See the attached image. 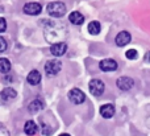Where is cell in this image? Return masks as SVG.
I'll list each match as a JSON object with an SVG mask.
<instances>
[{
  "label": "cell",
  "instance_id": "1",
  "mask_svg": "<svg viewBox=\"0 0 150 136\" xmlns=\"http://www.w3.org/2000/svg\"><path fill=\"white\" fill-rule=\"evenodd\" d=\"M47 12L53 17H62L66 13V5L61 1H53L50 4H47Z\"/></svg>",
  "mask_w": 150,
  "mask_h": 136
},
{
  "label": "cell",
  "instance_id": "2",
  "mask_svg": "<svg viewBox=\"0 0 150 136\" xmlns=\"http://www.w3.org/2000/svg\"><path fill=\"white\" fill-rule=\"evenodd\" d=\"M61 68H62V63L58 60H53V61H47L46 65H45V73L49 77L57 75L61 71Z\"/></svg>",
  "mask_w": 150,
  "mask_h": 136
},
{
  "label": "cell",
  "instance_id": "3",
  "mask_svg": "<svg viewBox=\"0 0 150 136\" xmlns=\"http://www.w3.org/2000/svg\"><path fill=\"white\" fill-rule=\"evenodd\" d=\"M88 87H90L91 94L95 95V97H100L104 93V83L100 79H92L90 82V85H88Z\"/></svg>",
  "mask_w": 150,
  "mask_h": 136
},
{
  "label": "cell",
  "instance_id": "4",
  "mask_svg": "<svg viewBox=\"0 0 150 136\" xmlns=\"http://www.w3.org/2000/svg\"><path fill=\"white\" fill-rule=\"evenodd\" d=\"M69 99H70L73 103H75V105H80V103H83L86 100V95L82 90L73 89V90H70V93H69Z\"/></svg>",
  "mask_w": 150,
  "mask_h": 136
},
{
  "label": "cell",
  "instance_id": "5",
  "mask_svg": "<svg viewBox=\"0 0 150 136\" xmlns=\"http://www.w3.org/2000/svg\"><path fill=\"white\" fill-rule=\"evenodd\" d=\"M116 85L120 90H122V91H128V90H130L133 87L134 81H133L132 78H129V77H120V78L117 79Z\"/></svg>",
  "mask_w": 150,
  "mask_h": 136
},
{
  "label": "cell",
  "instance_id": "6",
  "mask_svg": "<svg viewBox=\"0 0 150 136\" xmlns=\"http://www.w3.org/2000/svg\"><path fill=\"white\" fill-rule=\"evenodd\" d=\"M41 11H42V7L38 3H28V4L24 5V12H25L26 15L37 16L41 13Z\"/></svg>",
  "mask_w": 150,
  "mask_h": 136
},
{
  "label": "cell",
  "instance_id": "7",
  "mask_svg": "<svg viewBox=\"0 0 150 136\" xmlns=\"http://www.w3.org/2000/svg\"><path fill=\"white\" fill-rule=\"evenodd\" d=\"M66 50H67V45H66L65 42H55V44H53L52 48H50L52 54L55 56V57H61V56H63L66 53Z\"/></svg>",
  "mask_w": 150,
  "mask_h": 136
},
{
  "label": "cell",
  "instance_id": "8",
  "mask_svg": "<svg viewBox=\"0 0 150 136\" xmlns=\"http://www.w3.org/2000/svg\"><path fill=\"white\" fill-rule=\"evenodd\" d=\"M99 68L103 71H113L117 69V62L115 60H112V58H107V60L100 61Z\"/></svg>",
  "mask_w": 150,
  "mask_h": 136
},
{
  "label": "cell",
  "instance_id": "9",
  "mask_svg": "<svg viewBox=\"0 0 150 136\" xmlns=\"http://www.w3.org/2000/svg\"><path fill=\"white\" fill-rule=\"evenodd\" d=\"M130 40H132L130 33L122 31V32H120V33L116 36V40H115V41H116L117 46H125L127 44H129V42H130Z\"/></svg>",
  "mask_w": 150,
  "mask_h": 136
},
{
  "label": "cell",
  "instance_id": "10",
  "mask_svg": "<svg viewBox=\"0 0 150 136\" xmlns=\"http://www.w3.org/2000/svg\"><path fill=\"white\" fill-rule=\"evenodd\" d=\"M100 114L103 118L109 119L115 115V107L112 105H104L100 107Z\"/></svg>",
  "mask_w": 150,
  "mask_h": 136
},
{
  "label": "cell",
  "instance_id": "11",
  "mask_svg": "<svg viewBox=\"0 0 150 136\" xmlns=\"http://www.w3.org/2000/svg\"><path fill=\"white\" fill-rule=\"evenodd\" d=\"M28 83L29 85H33V86H36V85H38L40 82H41V74H40V71L37 70H33L30 71V73L28 74Z\"/></svg>",
  "mask_w": 150,
  "mask_h": 136
},
{
  "label": "cell",
  "instance_id": "12",
  "mask_svg": "<svg viewBox=\"0 0 150 136\" xmlns=\"http://www.w3.org/2000/svg\"><path fill=\"white\" fill-rule=\"evenodd\" d=\"M37 124L34 123L33 120H28L25 123V126H24V131H25V134L26 135H29V136H33V135H36L37 134Z\"/></svg>",
  "mask_w": 150,
  "mask_h": 136
},
{
  "label": "cell",
  "instance_id": "13",
  "mask_svg": "<svg viewBox=\"0 0 150 136\" xmlns=\"http://www.w3.org/2000/svg\"><path fill=\"white\" fill-rule=\"evenodd\" d=\"M69 20H70V23L75 24V25H80V24L84 23V16L79 12H71L70 16H69Z\"/></svg>",
  "mask_w": 150,
  "mask_h": 136
},
{
  "label": "cell",
  "instance_id": "14",
  "mask_svg": "<svg viewBox=\"0 0 150 136\" xmlns=\"http://www.w3.org/2000/svg\"><path fill=\"white\" fill-rule=\"evenodd\" d=\"M0 95H1L3 100H12V99H15L17 94H16V91L13 89H11V87H5Z\"/></svg>",
  "mask_w": 150,
  "mask_h": 136
},
{
  "label": "cell",
  "instance_id": "15",
  "mask_svg": "<svg viewBox=\"0 0 150 136\" xmlns=\"http://www.w3.org/2000/svg\"><path fill=\"white\" fill-rule=\"evenodd\" d=\"M42 108H44V102H42L41 99L32 100V102L29 103V106H28V110L30 111V113H37V111L42 110Z\"/></svg>",
  "mask_w": 150,
  "mask_h": 136
},
{
  "label": "cell",
  "instance_id": "16",
  "mask_svg": "<svg viewBox=\"0 0 150 136\" xmlns=\"http://www.w3.org/2000/svg\"><path fill=\"white\" fill-rule=\"evenodd\" d=\"M88 32H90L91 34H99L101 31V26H100V23L99 21H91L90 24H88L87 26Z\"/></svg>",
  "mask_w": 150,
  "mask_h": 136
},
{
  "label": "cell",
  "instance_id": "17",
  "mask_svg": "<svg viewBox=\"0 0 150 136\" xmlns=\"http://www.w3.org/2000/svg\"><path fill=\"white\" fill-rule=\"evenodd\" d=\"M11 70V62L7 58H0V73H8Z\"/></svg>",
  "mask_w": 150,
  "mask_h": 136
},
{
  "label": "cell",
  "instance_id": "18",
  "mask_svg": "<svg viewBox=\"0 0 150 136\" xmlns=\"http://www.w3.org/2000/svg\"><path fill=\"white\" fill-rule=\"evenodd\" d=\"M125 56H127L128 60H136V58L138 57V53L136 49H129L127 53H125Z\"/></svg>",
  "mask_w": 150,
  "mask_h": 136
},
{
  "label": "cell",
  "instance_id": "19",
  "mask_svg": "<svg viewBox=\"0 0 150 136\" xmlns=\"http://www.w3.org/2000/svg\"><path fill=\"white\" fill-rule=\"evenodd\" d=\"M5 29H7V21H5V19L0 17V33L5 32Z\"/></svg>",
  "mask_w": 150,
  "mask_h": 136
},
{
  "label": "cell",
  "instance_id": "20",
  "mask_svg": "<svg viewBox=\"0 0 150 136\" xmlns=\"http://www.w3.org/2000/svg\"><path fill=\"white\" fill-rule=\"evenodd\" d=\"M5 49H7V41H5L1 36H0V53L5 52Z\"/></svg>",
  "mask_w": 150,
  "mask_h": 136
},
{
  "label": "cell",
  "instance_id": "21",
  "mask_svg": "<svg viewBox=\"0 0 150 136\" xmlns=\"http://www.w3.org/2000/svg\"><path fill=\"white\" fill-rule=\"evenodd\" d=\"M0 136H9V131L0 123Z\"/></svg>",
  "mask_w": 150,
  "mask_h": 136
},
{
  "label": "cell",
  "instance_id": "22",
  "mask_svg": "<svg viewBox=\"0 0 150 136\" xmlns=\"http://www.w3.org/2000/svg\"><path fill=\"white\" fill-rule=\"evenodd\" d=\"M50 132H52V131H50V130L46 127V124H42V134H44L45 136H49Z\"/></svg>",
  "mask_w": 150,
  "mask_h": 136
},
{
  "label": "cell",
  "instance_id": "23",
  "mask_svg": "<svg viewBox=\"0 0 150 136\" xmlns=\"http://www.w3.org/2000/svg\"><path fill=\"white\" fill-rule=\"evenodd\" d=\"M145 61L150 62V52H149V53H146V56H145Z\"/></svg>",
  "mask_w": 150,
  "mask_h": 136
},
{
  "label": "cell",
  "instance_id": "24",
  "mask_svg": "<svg viewBox=\"0 0 150 136\" xmlns=\"http://www.w3.org/2000/svg\"><path fill=\"white\" fill-rule=\"evenodd\" d=\"M59 136H70L69 134H62V135H59Z\"/></svg>",
  "mask_w": 150,
  "mask_h": 136
}]
</instances>
